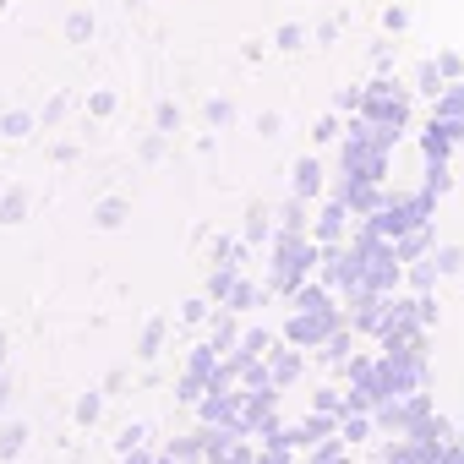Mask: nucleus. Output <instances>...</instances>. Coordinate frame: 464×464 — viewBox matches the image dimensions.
Listing matches in <instances>:
<instances>
[{
    "instance_id": "2eb2a0df",
    "label": "nucleus",
    "mask_w": 464,
    "mask_h": 464,
    "mask_svg": "<svg viewBox=\"0 0 464 464\" xmlns=\"http://www.w3.org/2000/svg\"><path fill=\"white\" fill-rule=\"evenodd\" d=\"M236 350H241L246 361H263V355L274 350V334H268V328H252V334H241V344H236Z\"/></svg>"
},
{
    "instance_id": "5701e85b",
    "label": "nucleus",
    "mask_w": 464,
    "mask_h": 464,
    "mask_svg": "<svg viewBox=\"0 0 464 464\" xmlns=\"http://www.w3.org/2000/svg\"><path fill=\"white\" fill-rule=\"evenodd\" d=\"M23 442H28V426H17V420H12L6 431H0V459H17V453H23Z\"/></svg>"
},
{
    "instance_id": "4c0bfd02",
    "label": "nucleus",
    "mask_w": 464,
    "mask_h": 464,
    "mask_svg": "<svg viewBox=\"0 0 464 464\" xmlns=\"http://www.w3.org/2000/svg\"><path fill=\"white\" fill-rule=\"evenodd\" d=\"M241 252H246V241H218V246H213V263H236Z\"/></svg>"
},
{
    "instance_id": "1a4fd4ad",
    "label": "nucleus",
    "mask_w": 464,
    "mask_h": 464,
    "mask_svg": "<svg viewBox=\"0 0 464 464\" xmlns=\"http://www.w3.org/2000/svg\"><path fill=\"white\" fill-rule=\"evenodd\" d=\"M263 361H268V377H274V382H279V388H285V382H295V377H301V350H279V355H274V350H268V355H263Z\"/></svg>"
},
{
    "instance_id": "6e6552de",
    "label": "nucleus",
    "mask_w": 464,
    "mask_h": 464,
    "mask_svg": "<svg viewBox=\"0 0 464 464\" xmlns=\"http://www.w3.org/2000/svg\"><path fill=\"white\" fill-rule=\"evenodd\" d=\"M426 252H431V224H420V229H410V236L393 241V257H399V263H420Z\"/></svg>"
},
{
    "instance_id": "9b49d317",
    "label": "nucleus",
    "mask_w": 464,
    "mask_h": 464,
    "mask_svg": "<svg viewBox=\"0 0 464 464\" xmlns=\"http://www.w3.org/2000/svg\"><path fill=\"white\" fill-rule=\"evenodd\" d=\"M126 213H131V202H126V197H104V202L93 208V224H99V229H121V224H126Z\"/></svg>"
},
{
    "instance_id": "72a5a7b5",
    "label": "nucleus",
    "mask_w": 464,
    "mask_h": 464,
    "mask_svg": "<svg viewBox=\"0 0 464 464\" xmlns=\"http://www.w3.org/2000/svg\"><path fill=\"white\" fill-rule=\"evenodd\" d=\"M448 186H453V175H448V164H426V191H437V197H442Z\"/></svg>"
},
{
    "instance_id": "473e14b6",
    "label": "nucleus",
    "mask_w": 464,
    "mask_h": 464,
    "mask_svg": "<svg viewBox=\"0 0 464 464\" xmlns=\"http://www.w3.org/2000/svg\"><path fill=\"white\" fill-rule=\"evenodd\" d=\"M274 44H279V50H301V44H306V28H295V23H285V28L274 34Z\"/></svg>"
},
{
    "instance_id": "39448f33",
    "label": "nucleus",
    "mask_w": 464,
    "mask_h": 464,
    "mask_svg": "<svg viewBox=\"0 0 464 464\" xmlns=\"http://www.w3.org/2000/svg\"><path fill=\"white\" fill-rule=\"evenodd\" d=\"M334 197H344V208H350V213H361V218H372V213L388 202L377 180H339V191H334Z\"/></svg>"
},
{
    "instance_id": "b1692460",
    "label": "nucleus",
    "mask_w": 464,
    "mask_h": 464,
    "mask_svg": "<svg viewBox=\"0 0 464 464\" xmlns=\"http://www.w3.org/2000/svg\"><path fill=\"white\" fill-rule=\"evenodd\" d=\"M66 39H72V44H88V39H93V17H88V12H72V17H66Z\"/></svg>"
},
{
    "instance_id": "a19ab883",
    "label": "nucleus",
    "mask_w": 464,
    "mask_h": 464,
    "mask_svg": "<svg viewBox=\"0 0 464 464\" xmlns=\"http://www.w3.org/2000/svg\"><path fill=\"white\" fill-rule=\"evenodd\" d=\"M142 159L153 164V159H164V131H153V137H142Z\"/></svg>"
},
{
    "instance_id": "bb28decb",
    "label": "nucleus",
    "mask_w": 464,
    "mask_h": 464,
    "mask_svg": "<svg viewBox=\"0 0 464 464\" xmlns=\"http://www.w3.org/2000/svg\"><path fill=\"white\" fill-rule=\"evenodd\" d=\"M431 263H437V274H459V268H464V252H459V246H437Z\"/></svg>"
},
{
    "instance_id": "ea45409f",
    "label": "nucleus",
    "mask_w": 464,
    "mask_h": 464,
    "mask_svg": "<svg viewBox=\"0 0 464 464\" xmlns=\"http://www.w3.org/2000/svg\"><path fill=\"white\" fill-rule=\"evenodd\" d=\"M361 93H366V88H339V99H334V104H339V110H350V115H355V110H361Z\"/></svg>"
},
{
    "instance_id": "20e7f679",
    "label": "nucleus",
    "mask_w": 464,
    "mask_h": 464,
    "mask_svg": "<svg viewBox=\"0 0 464 464\" xmlns=\"http://www.w3.org/2000/svg\"><path fill=\"white\" fill-rule=\"evenodd\" d=\"M459 137H464V121H453V115H431V126L420 131V153H426V164H448V153H453Z\"/></svg>"
},
{
    "instance_id": "cd10ccee",
    "label": "nucleus",
    "mask_w": 464,
    "mask_h": 464,
    "mask_svg": "<svg viewBox=\"0 0 464 464\" xmlns=\"http://www.w3.org/2000/svg\"><path fill=\"white\" fill-rule=\"evenodd\" d=\"M312 410H323V415H344V393H339V388H317Z\"/></svg>"
},
{
    "instance_id": "4be33fe9",
    "label": "nucleus",
    "mask_w": 464,
    "mask_h": 464,
    "mask_svg": "<svg viewBox=\"0 0 464 464\" xmlns=\"http://www.w3.org/2000/svg\"><path fill=\"white\" fill-rule=\"evenodd\" d=\"M279 229H306V202L290 191V202L279 208Z\"/></svg>"
},
{
    "instance_id": "a211bd4d",
    "label": "nucleus",
    "mask_w": 464,
    "mask_h": 464,
    "mask_svg": "<svg viewBox=\"0 0 464 464\" xmlns=\"http://www.w3.org/2000/svg\"><path fill=\"white\" fill-rule=\"evenodd\" d=\"M28 131H34V115H28V110H6V115H0V137L17 142V137H28Z\"/></svg>"
},
{
    "instance_id": "c9c22d12",
    "label": "nucleus",
    "mask_w": 464,
    "mask_h": 464,
    "mask_svg": "<svg viewBox=\"0 0 464 464\" xmlns=\"http://www.w3.org/2000/svg\"><path fill=\"white\" fill-rule=\"evenodd\" d=\"M437 72H442L448 82H459V77H464V55H437Z\"/></svg>"
},
{
    "instance_id": "2f4dec72",
    "label": "nucleus",
    "mask_w": 464,
    "mask_h": 464,
    "mask_svg": "<svg viewBox=\"0 0 464 464\" xmlns=\"http://www.w3.org/2000/svg\"><path fill=\"white\" fill-rule=\"evenodd\" d=\"M252 301H257V285H246V279H241L236 290H229V301H224V306H229V312H246Z\"/></svg>"
},
{
    "instance_id": "6ab92c4d",
    "label": "nucleus",
    "mask_w": 464,
    "mask_h": 464,
    "mask_svg": "<svg viewBox=\"0 0 464 464\" xmlns=\"http://www.w3.org/2000/svg\"><path fill=\"white\" fill-rule=\"evenodd\" d=\"M442 88H448V77H442V72H437V61H426V66H420V72H415V93H431V99H437V93H442Z\"/></svg>"
},
{
    "instance_id": "9d476101",
    "label": "nucleus",
    "mask_w": 464,
    "mask_h": 464,
    "mask_svg": "<svg viewBox=\"0 0 464 464\" xmlns=\"http://www.w3.org/2000/svg\"><path fill=\"white\" fill-rule=\"evenodd\" d=\"M236 285H241L236 263H218V268L208 274V301H218V306H224V301H229V290H236Z\"/></svg>"
},
{
    "instance_id": "393cba45",
    "label": "nucleus",
    "mask_w": 464,
    "mask_h": 464,
    "mask_svg": "<svg viewBox=\"0 0 464 464\" xmlns=\"http://www.w3.org/2000/svg\"><path fill=\"white\" fill-rule=\"evenodd\" d=\"M153 126H159L164 137H175V126H180V104H169V99H159V110H153Z\"/></svg>"
},
{
    "instance_id": "f3484780",
    "label": "nucleus",
    "mask_w": 464,
    "mask_h": 464,
    "mask_svg": "<svg viewBox=\"0 0 464 464\" xmlns=\"http://www.w3.org/2000/svg\"><path fill=\"white\" fill-rule=\"evenodd\" d=\"M169 459H175V464H197V459H208V448H202V431H191V437H180V442L169 448Z\"/></svg>"
},
{
    "instance_id": "c756f323",
    "label": "nucleus",
    "mask_w": 464,
    "mask_h": 464,
    "mask_svg": "<svg viewBox=\"0 0 464 464\" xmlns=\"http://www.w3.org/2000/svg\"><path fill=\"white\" fill-rule=\"evenodd\" d=\"M115 104H121V99H115L110 88H99V93H88V115H99V121H104V115H115Z\"/></svg>"
},
{
    "instance_id": "7c9ffc66",
    "label": "nucleus",
    "mask_w": 464,
    "mask_h": 464,
    "mask_svg": "<svg viewBox=\"0 0 464 464\" xmlns=\"http://www.w3.org/2000/svg\"><path fill=\"white\" fill-rule=\"evenodd\" d=\"M410 285H415V290L426 295V290L437 285V263H431V257H426V263H415V268H410Z\"/></svg>"
},
{
    "instance_id": "4468645a",
    "label": "nucleus",
    "mask_w": 464,
    "mask_h": 464,
    "mask_svg": "<svg viewBox=\"0 0 464 464\" xmlns=\"http://www.w3.org/2000/svg\"><path fill=\"white\" fill-rule=\"evenodd\" d=\"M350 334H355V328H334V334H328V339L317 344V350H323V361L344 366V361H350Z\"/></svg>"
},
{
    "instance_id": "a878e982",
    "label": "nucleus",
    "mask_w": 464,
    "mask_h": 464,
    "mask_svg": "<svg viewBox=\"0 0 464 464\" xmlns=\"http://www.w3.org/2000/svg\"><path fill=\"white\" fill-rule=\"evenodd\" d=\"M202 115H208V126H229V121H236V104H229V99H208Z\"/></svg>"
},
{
    "instance_id": "37998d69",
    "label": "nucleus",
    "mask_w": 464,
    "mask_h": 464,
    "mask_svg": "<svg viewBox=\"0 0 464 464\" xmlns=\"http://www.w3.org/2000/svg\"><path fill=\"white\" fill-rule=\"evenodd\" d=\"M142 437H148L142 426H126V431H121V453H131V448H142Z\"/></svg>"
},
{
    "instance_id": "412c9836",
    "label": "nucleus",
    "mask_w": 464,
    "mask_h": 464,
    "mask_svg": "<svg viewBox=\"0 0 464 464\" xmlns=\"http://www.w3.org/2000/svg\"><path fill=\"white\" fill-rule=\"evenodd\" d=\"M268 236H274L268 213H263V208H246V246H257V241H268Z\"/></svg>"
},
{
    "instance_id": "423d86ee",
    "label": "nucleus",
    "mask_w": 464,
    "mask_h": 464,
    "mask_svg": "<svg viewBox=\"0 0 464 464\" xmlns=\"http://www.w3.org/2000/svg\"><path fill=\"white\" fill-rule=\"evenodd\" d=\"M344 218H350V208H344V197H334V202H323V213L312 218V241H317V246H339V236H344Z\"/></svg>"
},
{
    "instance_id": "de8ad7c7",
    "label": "nucleus",
    "mask_w": 464,
    "mask_h": 464,
    "mask_svg": "<svg viewBox=\"0 0 464 464\" xmlns=\"http://www.w3.org/2000/svg\"><path fill=\"white\" fill-rule=\"evenodd\" d=\"M12 404V377H6V366H0V410Z\"/></svg>"
},
{
    "instance_id": "dca6fc26",
    "label": "nucleus",
    "mask_w": 464,
    "mask_h": 464,
    "mask_svg": "<svg viewBox=\"0 0 464 464\" xmlns=\"http://www.w3.org/2000/svg\"><path fill=\"white\" fill-rule=\"evenodd\" d=\"M437 115H453V121H464V77H459V82H448V88L437 93Z\"/></svg>"
},
{
    "instance_id": "09e8293b",
    "label": "nucleus",
    "mask_w": 464,
    "mask_h": 464,
    "mask_svg": "<svg viewBox=\"0 0 464 464\" xmlns=\"http://www.w3.org/2000/svg\"><path fill=\"white\" fill-rule=\"evenodd\" d=\"M6 350H12V344H6V334H0V366H6Z\"/></svg>"
},
{
    "instance_id": "79ce46f5",
    "label": "nucleus",
    "mask_w": 464,
    "mask_h": 464,
    "mask_svg": "<svg viewBox=\"0 0 464 464\" xmlns=\"http://www.w3.org/2000/svg\"><path fill=\"white\" fill-rule=\"evenodd\" d=\"M208 306H213L208 295H202V301H186V312H180V317H186V323H202V317H208Z\"/></svg>"
},
{
    "instance_id": "f704fd0d",
    "label": "nucleus",
    "mask_w": 464,
    "mask_h": 464,
    "mask_svg": "<svg viewBox=\"0 0 464 464\" xmlns=\"http://www.w3.org/2000/svg\"><path fill=\"white\" fill-rule=\"evenodd\" d=\"M382 28H388V34H404V28H410V12H404V6H388V12H382Z\"/></svg>"
},
{
    "instance_id": "c85d7f7f",
    "label": "nucleus",
    "mask_w": 464,
    "mask_h": 464,
    "mask_svg": "<svg viewBox=\"0 0 464 464\" xmlns=\"http://www.w3.org/2000/svg\"><path fill=\"white\" fill-rule=\"evenodd\" d=\"M236 344H241L236 323H229V317H224V323H213V350H218V355H224V350H236Z\"/></svg>"
},
{
    "instance_id": "c03bdc74",
    "label": "nucleus",
    "mask_w": 464,
    "mask_h": 464,
    "mask_svg": "<svg viewBox=\"0 0 464 464\" xmlns=\"http://www.w3.org/2000/svg\"><path fill=\"white\" fill-rule=\"evenodd\" d=\"M252 464H290V448H268V453H257Z\"/></svg>"
},
{
    "instance_id": "a18cd8bd",
    "label": "nucleus",
    "mask_w": 464,
    "mask_h": 464,
    "mask_svg": "<svg viewBox=\"0 0 464 464\" xmlns=\"http://www.w3.org/2000/svg\"><path fill=\"white\" fill-rule=\"evenodd\" d=\"M61 115H66V99H50V110H44V126H55Z\"/></svg>"
},
{
    "instance_id": "ddd939ff",
    "label": "nucleus",
    "mask_w": 464,
    "mask_h": 464,
    "mask_svg": "<svg viewBox=\"0 0 464 464\" xmlns=\"http://www.w3.org/2000/svg\"><path fill=\"white\" fill-rule=\"evenodd\" d=\"M164 334H169V323H164V317H153V323L142 328V339H137V355H142V361H153V355L164 350Z\"/></svg>"
},
{
    "instance_id": "0eeeda50",
    "label": "nucleus",
    "mask_w": 464,
    "mask_h": 464,
    "mask_svg": "<svg viewBox=\"0 0 464 464\" xmlns=\"http://www.w3.org/2000/svg\"><path fill=\"white\" fill-rule=\"evenodd\" d=\"M290 191L306 202V197H317L323 191V164L317 159H295V169H290Z\"/></svg>"
},
{
    "instance_id": "e433bc0d",
    "label": "nucleus",
    "mask_w": 464,
    "mask_h": 464,
    "mask_svg": "<svg viewBox=\"0 0 464 464\" xmlns=\"http://www.w3.org/2000/svg\"><path fill=\"white\" fill-rule=\"evenodd\" d=\"M415 323H420V328L437 323V301H431V295H415Z\"/></svg>"
},
{
    "instance_id": "7ed1b4c3",
    "label": "nucleus",
    "mask_w": 464,
    "mask_h": 464,
    "mask_svg": "<svg viewBox=\"0 0 464 464\" xmlns=\"http://www.w3.org/2000/svg\"><path fill=\"white\" fill-rule=\"evenodd\" d=\"M334 328H344V312H339V306H328V312H295V317L285 323V339H290L295 350H317Z\"/></svg>"
},
{
    "instance_id": "f257e3e1",
    "label": "nucleus",
    "mask_w": 464,
    "mask_h": 464,
    "mask_svg": "<svg viewBox=\"0 0 464 464\" xmlns=\"http://www.w3.org/2000/svg\"><path fill=\"white\" fill-rule=\"evenodd\" d=\"M317 263H323V246L306 236V229H279V236H274V279L268 285L279 295H295Z\"/></svg>"
},
{
    "instance_id": "f8f14e48",
    "label": "nucleus",
    "mask_w": 464,
    "mask_h": 464,
    "mask_svg": "<svg viewBox=\"0 0 464 464\" xmlns=\"http://www.w3.org/2000/svg\"><path fill=\"white\" fill-rule=\"evenodd\" d=\"M28 218V191L12 186V191H0V224H23Z\"/></svg>"
},
{
    "instance_id": "f03ea898",
    "label": "nucleus",
    "mask_w": 464,
    "mask_h": 464,
    "mask_svg": "<svg viewBox=\"0 0 464 464\" xmlns=\"http://www.w3.org/2000/svg\"><path fill=\"white\" fill-rule=\"evenodd\" d=\"M361 121H372V131H377V142L382 148H393L399 142V131L410 126V93L399 88V82H388V77H377L366 93H361V110H355Z\"/></svg>"
},
{
    "instance_id": "49530a36",
    "label": "nucleus",
    "mask_w": 464,
    "mask_h": 464,
    "mask_svg": "<svg viewBox=\"0 0 464 464\" xmlns=\"http://www.w3.org/2000/svg\"><path fill=\"white\" fill-rule=\"evenodd\" d=\"M257 131H263V137H279V115H274V110H268V115H263V121H257Z\"/></svg>"
},
{
    "instance_id": "58836bf2",
    "label": "nucleus",
    "mask_w": 464,
    "mask_h": 464,
    "mask_svg": "<svg viewBox=\"0 0 464 464\" xmlns=\"http://www.w3.org/2000/svg\"><path fill=\"white\" fill-rule=\"evenodd\" d=\"M312 137H317V142H334V137H339V115H323V121L312 126Z\"/></svg>"
},
{
    "instance_id": "aec40b11",
    "label": "nucleus",
    "mask_w": 464,
    "mask_h": 464,
    "mask_svg": "<svg viewBox=\"0 0 464 464\" xmlns=\"http://www.w3.org/2000/svg\"><path fill=\"white\" fill-rule=\"evenodd\" d=\"M99 410H104V393H93V388H88V393H82V399L72 404V415H77V426H93V420H99Z\"/></svg>"
}]
</instances>
